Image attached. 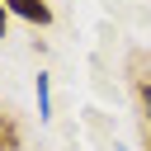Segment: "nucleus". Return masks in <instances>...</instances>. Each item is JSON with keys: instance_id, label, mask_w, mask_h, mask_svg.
<instances>
[{"instance_id": "39448f33", "label": "nucleus", "mask_w": 151, "mask_h": 151, "mask_svg": "<svg viewBox=\"0 0 151 151\" xmlns=\"http://www.w3.org/2000/svg\"><path fill=\"white\" fill-rule=\"evenodd\" d=\"M0 38H9V9H5V0H0Z\"/></svg>"}, {"instance_id": "f257e3e1", "label": "nucleus", "mask_w": 151, "mask_h": 151, "mask_svg": "<svg viewBox=\"0 0 151 151\" xmlns=\"http://www.w3.org/2000/svg\"><path fill=\"white\" fill-rule=\"evenodd\" d=\"M5 9H9V19H24L33 28H47L52 24V5L47 0H5Z\"/></svg>"}, {"instance_id": "f03ea898", "label": "nucleus", "mask_w": 151, "mask_h": 151, "mask_svg": "<svg viewBox=\"0 0 151 151\" xmlns=\"http://www.w3.org/2000/svg\"><path fill=\"white\" fill-rule=\"evenodd\" d=\"M33 94H38V118L47 123V118H52V76H47V71H38V80H33Z\"/></svg>"}, {"instance_id": "7ed1b4c3", "label": "nucleus", "mask_w": 151, "mask_h": 151, "mask_svg": "<svg viewBox=\"0 0 151 151\" xmlns=\"http://www.w3.org/2000/svg\"><path fill=\"white\" fill-rule=\"evenodd\" d=\"M24 142H19V123L9 118V113H0V151H19Z\"/></svg>"}, {"instance_id": "20e7f679", "label": "nucleus", "mask_w": 151, "mask_h": 151, "mask_svg": "<svg viewBox=\"0 0 151 151\" xmlns=\"http://www.w3.org/2000/svg\"><path fill=\"white\" fill-rule=\"evenodd\" d=\"M137 104H142V118H146V132H151V76L137 80Z\"/></svg>"}]
</instances>
